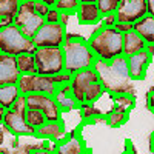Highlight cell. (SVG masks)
<instances>
[{"label": "cell", "mask_w": 154, "mask_h": 154, "mask_svg": "<svg viewBox=\"0 0 154 154\" xmlns=\"http://www.w3.org/2000/svg\"><path fill=\"white\" fill-rule=\"evenodd\" d=\"M54 151L56 154H88V152H91V151H88L85 140L80 136V131H77V130L66 133L59 142H56Z\"/></svg>", "instance_id": "4fadbf2b"}, {"label": "cell", "mask_w": 154, "mask_h": 154, "mask_svg": "<svg viewBox=\"0 0 154 154\" xmlns=\"http://www.w3.org/2000/svg\"><path fill=\"white\" fill-rule=\"evenodd\" d=\"M20 6V0H0V19L16 17Z\"/></svg>", "instance_id": "4316f807"}, {"label": "cell", "mask_w": 154, "mask_h": 154, "mask_svg": "<svg viewBox=\"0 0 154 154\" xmlns=\"http://www.w3.org/2000/svg\"><path fill=\"white\" fill-rule=\"evenodd\" d=\"M37 74L56 75L65 71V59L62 48H37L34 53Z\"/></svg>", "instance_id": "8992f818"}, {"label": "cell", "mask_w": 154, "mask_h": 154, "mask_svg": "<svg viewBox=\"0 0 154 154\" xmlns=\"http://www.w3.org/2000/svg\"><path fill=\"white\" fill-rule=\"evenodd\" d=\"M146 108L154 114V88L149 89L148 94H146Z\"/></svg>", "instance_id": "d590c367"}, {"label": "cell", "mask_w": 154, "mask_h": 154, "mask_svg": "<svg viewBox=\"0 0 154 154\" xmlns=\"http://www.w3.org/2000/svg\"><path fill=\"white\" fill-rule=\"evenodd\" d=\"M5 112H6V109L0 105V125H3V117H5Z\"/></svg>", "instance_id": "7bdbcfd3"}, {"label": "cell", "mask_w": 154, "mask_h": 154, "mask_svg": "<svg viewBox=\"0 0 154 154\" xmlns=\"http://www.w3.org/2000/svg\"><path fill=\"white\" fill-rule=\"evenodd\" d=\"M14 25V17H5V19H0V31Z\"/></svg>", "instance_id": "8d00e7d4"}, {"label": "cell", "mask_w": 154, "mask_h": 154, "mask_svg": "<svg viewBox=\"0 0 154 154\" xmlns=\"http://www.w3.org/2000/svg\"><path fill=\"white\" fill-rule=\"evenodd\" d=\"M25 111H26V102H25V96L22 94L14 106L6 109L3 126L14 137H35V128L26 122Z\"/></svg>", "instance_id": "5b68a950"}, {"label": "cell", "mask_w": 154, "mask_h": 154, "mask_svg": "<svg viewBox=\"0 0 154 154\" xmlns=\"http://www.w3.org/2000/svg\"><path fill=\"white\" fill-rule=\"evenodd\" d=\"M88 45L96 56V60L109 62L123 56V34L116 28H105L100 25L89 35Z\"/></svg>", "instance_id": "3957f363"}, {"label": "cell", "mask_w": 154, "mask_h": 154, "mask_svg": "<svg viewBox=\"0 0 154 154\" xmlns=\"http://www.w3.org/2000/svg\"><path fill=\"white\" fill-rule=\"evenodd\" d=\"M128 120H130V112H125V111H119L112 108L109 112H106L105 116V122L108 126L111 128H119L122 125H125Z\"/></svg>", "instance_id": "cb8c5ba5"}, {"label": "cell", "mask_w": 154, "mask_h": 154, "mask_svg": "<svg viewBox=\"0 0 154 154\" xmlns=\"http://www.w3.org/2000/svg\"><path fill=\"white\" fill-rule=\"evenodd\" d=\"M62 51L65 59V71L69 74H75L85 68L93 66L96 62V56L88 45V38L82 35L68 32Z\"/></svg>", "instance_id": "7a4b0ae2"}, {"label": "cell", "mask_w": 154, "mask_h": 154, "mask_svg": "<svg viewBox=\"0 0 154 154\" xmlns=\"http://www.w3.org/2000/svg\"><path fill=\"white\" fill-rule=\"evenodd\" d=\"M22 96L20 89L16 85H3L0 86V105L5 109H9L14 106V103L19 100V97Z\"/></svg>", "instance_id": "44dd1931"}, {"label": "cell", "mask_w": 154, "mask_h": 154, "mask_svg": "<svg viewBox=\"0 0 154 154\" xmlns=\"http://www.w3.org/2000/svg\"><path fill=\"white\" fill-rule=\"evenodd\" d=\"M74 16L80 25H99L103 19L97 3H79Z\"/></svg>", "instance_id": "e0dca14e"}, {"label": "cell", "mask_w": 154, "mask_h": 154, "mask_svg": "<svg viewBox=\"0 0 154 154\" xmlns=\"http://www.w3.org/2000/svg\"><path fill=\"white\" fill-rule=\"evenodd\" d=\"M151 60H152V57L149 56V53L146 49H142V51H139V53H134V54L126 57L128 72H130V77H131L133 82L145 79L148 66L151 65Z\"/></svg>", "instance_id": "5bb4252c"}, {"label": "cell", "mask_w": 154, "mask_h": 154, "mask_svg": "<svg viewBox=\"0 0 154 154\" xmlns=\"http://www.w3.org/2000/svg\"><path fill=\"white\" fill-rule=\"evenodd\" d=\"M29 154H56L54 148L48 146L46 143L42 145V146H35V148H31V152Z\"/></svg>", "instance_id": "d6a6232c"}, {"label": "cell", "mask_w": 154, "mask_h": 154, "mask_svg": "<svg viewBox=\"0 0 154 154\" xmlns=\"http://www.w3.org/2000/svg\"><path fill=\"white\" fill-rule=\"evenodd\" d=\"M146 5H148V14L154 17V0H146Z\"/></svg>", "instance_id": "ab89813d"}, {"label": "cell", "mask_w": 154, "mask_h": 154, "mask_svg": "<svg viewBox=\"0 0 154 154\" xmlns=\"http://www.w3.org/2000/svg\"><path fill=\"white\" fill-rule=\"evenodd\" d=\"M0 154H5V151H3V148L0 146Z\"/></svg>", "instance_id": "bcb514c9"}, {"label": "cell", "mask_w": 154, "mask_h": 154, "mask_svg": "<svg viewBox=\"0 0 154 154\" xmlns=\"http://www.w3.org/2000/svg\"><path fill=\"white\" fill-rule=\"evenodd\" d=\"M25 102H26L28 108H35L40 109L45 116L48 122H57L62 120V111L57 105L54 96L49 94H42V93H32L25 96Z\"/></svg>", "instance_id": "30bf717a"}, {"label": "cell", "mask_w": 154, "mask_h": 154, "mask_svg": "<svg viewBox=\"0 0 154 154\" xmlns=\"http://www.w3.org/2000/svg\"><path fill=\"white\" fill-rule=\"evenodd\" d=\"M34 9H35V12L38 16H42L45 19L46 14L49 12V9H51V6H48L46 3H42V2H34Z\"/></svg>", "instance_id": "1f68e13d"}, {"label": "cell", "mask_w": 154, "mask_h": 154, "mask_svg": "<svg viewBox=\"0 0 154 154\" xmlns=\"http://www.w3.org/2000/svg\"><path fill=\"white\" fill-rule=\"evenodd\" d=\"M5 131L6 128L3 125H0V146H3V142H5Z\"/></svg>", "instance_id": "f35d334b"}, {"label": "cell", "mask_w": 154, "mask_h": 154, "mask_svg": "<svg viewBox=\"0 0 154 154\" xmlns=\"http://www.w3.org/2000/svg\"><path fill=\"white\" fill-rule=\"evenodd\" d=\"M79 111H80V116L85 122H93L96 117L100 116V111H97L94 108V103H80Z\"/></svg>", "instance_id": "f1b7e54d"}, {"label": "cell", "mask_w": 154, "mask_h": 154, "mask_svg": "<svg viewBox=\"0 0 154 154\" xmlns=\"http://www.w3.org/2000/svg\"><path fill=\"white\" fill-rule=\"evenodd\" d=\"M146 48V42L136 31H130L123 34V56L128 57L134 53H139Z\"/></svg>", "instance_id": "ffe728a7"}, {"label": "cell", "mask_w": 154, "mask_h": 154, "mask_svg": "<svg viewBox=\"0 0 154 154\" xmlns=\"http://www.w3.org/2000/svg\"><path fill=\"white\" fill-rule=\"evenodd\" d=\"M16 60H17V68L22 75L23 74H37L34 54H20L16 57Z\"/></svg>", "instance_id": "603a6c76"}, {"label": "cell", "mask_w": 154, "mask_h": 154, "mask_svg": "<svg viewBox=\"0 0 154 154\" xmlns=\"http://www.w3.org/2000/svg\"><path fill=\"white\" fill-rule=\"evenodd\" d=\"M20 2H29V0H20Z\"/></svg>", "instance_id": "7dc6e473"}, {"label": "cell", "mask_w": 154, "mask_h": 154, "mask_svg": "<svg viewBox=\"0 0 154 154\" xmlns=\"http://www.w3.org/2000/svg\"><path fill=\"white\" fill-rule=\"evenodd\" d=\"M77 6H79V0H57L56 8L60 12H69V14H74Z\"/></svg>", "instance_id": "f546056e"}, {"label": "cell", "mask_w": 154, "mask_h": 154, "mask_svg": "<svg viewBox=\"0 0 154 154\" xmlns=\"http://www.w3.org/2000/svg\"><path fill=\"white\" fill-rule=\"evenodd\" d=\"M116 23H117L116 14H109V16H105L103 19H102V22L99 25H102V26H105V28H114Z\"/></svg>", "instance_id": "836d02e7"}, {"label": "cell", "mask_w": 154, "mask_h": 154, "mask_svg": "<svg viewBox=\"0 0 154 154\" xmlns=\"http://www.w3.org/2000/svg\"><path fill=\"white\" fill-rule=\"evenodd\" d=\"M25 117H26V122L34 126L35 130L37 128L43 126L48 120H46V116L40 111V109H35V108H28L26 106V111H25Z\"/></svg>", "instance_id": "d4e9b609"}, {"label": "cell", "mask_w": 154, "mask_h": 154, "mask_svg": "<svg viewBox=\"0 0 154 154\" xmlns=\"http://www.w3.org/2000/svg\"><path fill=\"white\" fill-rule=\"evenodd\" d=\"M34 2H42V3H46L48 6H51V8H54L56 3H57V0H34Z\"/></svg>", "instance_id": "60d3db41"}, {"label": "cell", "mask_w": 154, "mask_h": 154, "mask_svg": "<svg viewBox=\"0 0 154 154\" xmlns=\"http://www.w3.org/2000/svg\"><path fill=\"white\" fill-rule=\"evenodd\" d=\"M68 29L65 25L59 23H48L45 22L42 28L35 32L32 42L35 48H62L65 43Z\"/></svg>", "instance_id": "ba28073f"}, {"label": "cell", "mask_w": 154, "mask_h": 154, "mask_svg": "<svg viewBox=\"0 0 154 154\" xmlns=\"http://www.w3.org/2000/svg\"><path fill=\"white\" fill-rule=\"evenodd\" d=\"M20 71L17 68V60L14 56L0 54V86L16 85L20 79Z\"/></svg>", "instance_id": "9a60e30c"}, {"label": "cell", "mask_w": 154, "mask_h": 154, "mask_svg": "<svg viewBox=\"0 0 154 154\" xmlns=\"http://www.w3.org/2000/svg\"><path fill=\"white\" fill-rule=\"evenodd\" d=\"M0 54H2V51H0Z\"/></svg>", "instance_id": "c3c4849f"}, {"label": "cell", "mask_w": 154, "mask_h": 154, "mask_svg": "<svg viewBox=\"0 0 154 154\" xmlns=\"http://www.w3.org/2000/svg\"><path fill=\"white\" fill-rule=\"evenodd\" d=\"M133 31H136L146 42V45H154V17L146 14L143 19L133 23Z\"/></svg>", "instance_id": "d6986e66"}, {"label": "cell", "mask_w": 154, "mask_h": 154, "mask_svg": "<svg viewBox=\"0 0 154 154\" xmlns=\"http://www.w3.org/2000/svg\"><path fill=\"white\" fill-rule=\"evenodd\" d=\"M112 102H114V108L119 111H125V112H131L133 108L136 106V97L134 94H116L111 96Z\"/></svg>", "instance_id": "7402d4cb"}, {"label": "cell", "mask_w": 154, "mask_h": 154, "mask_svg": "<svg viewBox=\"0 0 154 154\" xmlns=\"http://www.w3.org/2000/svg\"><path fill=\"white\" fill-rule=\"evenodd\" d=\"M114 28L117 29L120 34H126V32L133 31V23H126V22H117V23L114 25Z\"/></svg>", "instance_id": "e575fe53"}, {"label": "cell", "mask_w": 154, "mask_h": 154, "mask_svg": "<svg viewBox=\"0 0 154 154\" xmlns=\"http://www.w3.org/2000/svg\"><path fill=\"white\" fill-rule=\"evenodd\" d=\"M94 82H100L99 80V74L94 69V66H89L85 68L79 72H75L71 75V82H69V88H71V93L74 96V99L77 100V103H83V96L86 88L94 83Z\"/></svg>", "instance_id": "7c38bea8"}, {"label": "cell", "mask_w": 154, "mask_h": 154, "mask_svg": "<svg viewBox=\"0 0 154 154\" xmlns=\"http://www.w3.org/2000/svg\"><path fill=\"white\" fill-rule=\"evenodd\" d=\"M149 149H151V152H154V131L149 136Z\"/></svg>", "instance_id": "b9f144b4"}, {"label": "cell", "mask_w": 154, "mask_h": 154, "mask_svg": "<svg viewBox=\"0 0 154 154\" xmlns=\"http://www.w3.org/2000/svg\"><path fill=\"white\" fill-rule=\"evenodd\" d=\"M151 154H154V152H151Z\"/></svg>", "instance_id": "681fc988"}, {"label": "cell", "mask_w": 154, "mask_h": 154, "mask_svg": "<svg viewBox=\"0 0 154 154\" xmlns=\"http://www.w3.org/2000/svg\"><path fill=\"white\" fill-rule=\"evenodd\" d=\"M43 23H45V19L42 16H38L34 9V0L20 2L19 11L14 17V25L25 35L32 38L35 32L42 28Z\"/></svg>", "instance_id": "52a82bcc"}, {"label": "cell", "mask_w": 154, "mask_h": 154, "mask_svg": "<svg viewBox=\"0 0 154 154\" xmlns=\"http://www.w3.org/2000/svg\"><path fill=\"white\" fill-rule=\"evenodd\" d=\"M71 16H74V14H69V12H60V23L62 25H68V22H69V17Z\"/></svg>", "instance_id": "74e56055"}, {"label": "cell", "mask_w": 154, "mask_h": 154, "mask_svg": "<svg viewBox=\"0 0 154 154\" xmlns=\"http://www.w3.org/2000/svg\"><path fill=\"white\" fill-rule=\"evenodd\" d=\"M122 0H99L97 2V6L102 12V16H109V14H116L119 5H120Z\"/></svg>", "instance_id": "83f0119b"}, {"label": "cell", "mask_w": 154, "mask_h": 154, "mask_svg": "<svg viewBox=\"0 0 154 154\" xmlns=\"http://www.w3.org/2000/svg\"><path fill=\"white\" fill-rule=\"evenodd\" d=\"M146 14V0H122L117 11H116V19H117V22L136 23L137 20L143 19Z\"/></svg>", "instance_id": "8fae6325"}, {"label": "cell", "mask_w": 154, "mask_h": 154, "mask_svg": "<svg viewBox=\"0 0 154 154\" xmlns=\"http://www.w3.org/2000/svg\"><path fill=\"white\" fill-rule=\"evenodd\" d=\"M66 134V128L63 120L57 122H46L43 126L35 130V139H42L46 142H59V140Z\"/></svg>", "instance_id": "2e32d148"}, {"label": "cell", "mask_w": 154, "mask_h": 154, "mask_svg": "<svg viewBox=\"0 0 154 154\" xmlns=\"http://www.w3.org/2000/svg\"><path fill=\"white\" fill-rule=\"evenodd\" d=\"M35 49L32 38L26 37L16 25L0 31V51L3 54L17 57L20 54H34Z\"/></svg>", "instance_id": "277c9868"}, {"label": "cell", "mask_w": 154, "mask_h": 154, "mask_svg": "<svg viewBox=\"0 0 154 154\" xmlns=\"http://www.w3.org/2000/svg\"><path fill=\"white\" fill-rule=\"evenodd\" d=\"M17 86L23 96H28L32 93H42L54 96L59 89V85L53 82L49 75H40V74H23L17 82Z\"/></svg>", "instance_id": "9c48e42d"}, {"label": "cell", "mask_w": 154, "mask_h": 154, "mask_svg": "<svg viewBox=\"0 0 154 154\" xmlns=\"http://www.w3.org/2000/svg\"><path fill=\"white\" fill-rule=\"evenodd\" d=\"M99 0H79V3H97Z\"/></svg>", "instance_id": "f6af8a7d"}, {"label": "cell", "mask_w": 154, "mask_h": 154, "mask_svg": "<svg viewBox=\"0 0 154 154\" xmlns=\"http://www.w3.org/2000/svg\"><path fill=\"white\" fill-rule=\"evenodd\" d=\"M54 99H56V102H57V105H59L62 114L69 112V111H74V109H79V103H77V100L74 99V96H72V93H71L69 83L59 86L57 93L54 94Z\"/></svg>", "instance_id": "ac0fdd59"}, {"label": "cell", "mask_w": 154, "mask_h": 154, "mask_svg": "<svg viewBox=\"0 0 154 154\" xmlns=\"http://www.w3.org/2000/svg\"><path fill=\"white\" fill-rule=\"evenodd\" d=\"M105 93L103 89V85H102L100 82H94L91 83L86 91H85V96H83V103H96V102L102 97V94Z\"/></svg>", "instance_id": "484cf974"}, {"label": "cell", "mask_w": 154, "mask_h": 154, "mask_svg": "<svg viewBox=\"0 0 154 154\" xmlns=\"http://www.w3.org/2000/svg\"><path fill=\"white\" fill-rule=\"evenodd\" d=\"M94 69L99 74V80L103 85V89L111 96L116 94H134L133 80L128 72V62L125 56H120L114 60L103 62L96 60Z\"/></svg>", "instance_id": "6da1fadb"}, {"label": "cell", "mask_w": 154, "mask_h": 154, "mask_svg": "<svg viewBox=\"0 0 154 154\" xmlns=\"http://www.w3.org/2000/svg\"><path fill=\"white\" fill-rule=\"evenodd\" d=\"M148 53H149V56L151 57H154V45H146V48H145Z\"/></svg>", "instance_id": "ee69618b"}, {"label": "cell", "mask_w": 154, "mask_h": 154, "mask_svg": "<svg viewBox=\"0 0 154 154\" xmlns=\"http://www.w3.org/2000/svg\"><path fill=\"white\" fill-rule=\"evenodd\" d=\"M45 22H48V23H59L60 22V11L56 6L51 8L49 12L46 14V17H45Z\"/></svg>", "instance_id": "4dcf8cb0"}]
</instances>
